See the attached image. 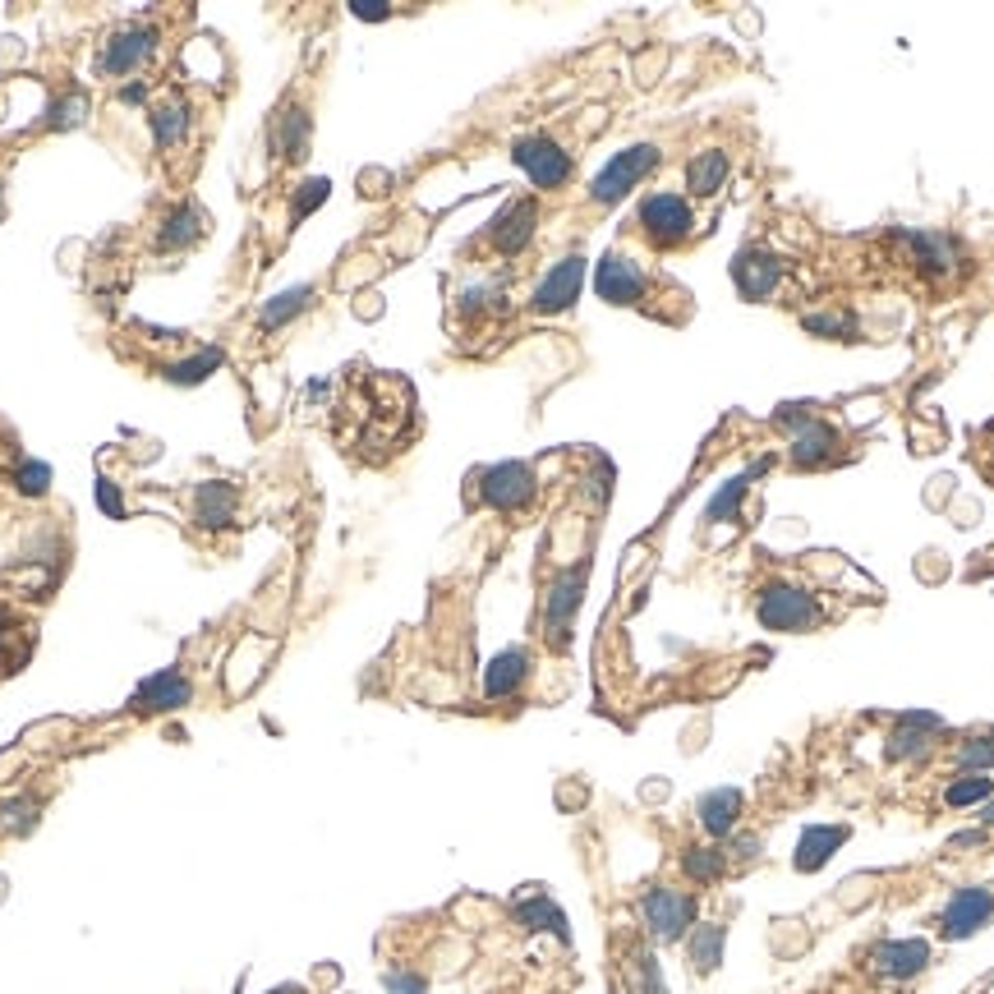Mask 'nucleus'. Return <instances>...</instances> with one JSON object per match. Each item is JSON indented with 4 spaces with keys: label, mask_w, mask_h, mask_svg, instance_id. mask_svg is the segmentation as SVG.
Instances as JSON below:
<instances>
[{
    "label": "nucleus",
    "mask_w": 994,
    "mask_h": 994,
    "mask_svg": "<svg viewBox=\"0 0 994 994\" xmlns=\"http://www.w3.org/2000/svg\"><path fill=\"white\" fill-rule=\"evenodd\" d=\"M981 819H985V825H994V801H990V806L981 810Z\"/></svg>",
    "instance_id": "42"
},
{
    "label": "nucleus",
    "mask_w": 994,
    "mask_h": 994,
    "mask_svg": "<svg viewBox=\"0 0 994 994\" xmlns=\"http://www.w3.org/2000/svg\"><path fill=\"white\" fill-rule=\"evenodd\" d=\"M944 724L935 713H903V724L894 732V741H888V760H907V756H921L925 746H931V737L939 732Z\"/></svg>",
    "instance_id": "20"
},
{
    "label": "nucleus",
    "mask_w": 994,
    "mask_h": 994,
    "mask_svg": "<svg viewBox=\"0 0 994 994\" xmlns=\"http://www.w3.org/2000/svg\"><path fill=\"white\" fill-rule=\"evenodd\" d=\"M724 180H728V152L709 148V152L691 157V166H687V189H691V194L709 198V194L724 189Z\"/></svg>",
    "instance_id": "25"
},
{
    "label": "nucleus",
    "mask_w": 994,
    "mask_h": 994,
    "mask_svg": "<svg viewBox=\"0 0 994 994\" xmlns=\"http://www.w3.org/2000/svg\"><path fill=\"white\" fill-rule=\"evenodd\" d=\"M272 148H277V157H291L299 161L308 152V116L304 111H282L277 120H272Z\"/></svg>",
    "instance_id": "24"
},
{
    "label": "nucleus",
    "mask_w": 994,
    "mask_h": 994,
    "mask_svg": "<svg viewBox=\"0 0 994 994\" xmlns=\"http://www.w3.org/2000/svg\"><path fill=\"white\" fill-rule=\"evenodd\" d=\"M222 364V355L217 351H198L194 360H185V364H170V373L166 378H176V383H203L208 378V373Z\"/></svg>",
    "instance_id": "32"
},
{
    "label": "nucleus",
    "mask_w": 994,
    "mask_h": 994,
    "mask_svg": "<svg viewBox=\"0 0 994 994\" xmlns=\"http://www.w3.org/2000/svg\"><path fill=\"white\" fill-rule=\"evenodd\" d=\"M843 838H847V829H838V825H815V829H806L801 834V843H797V870L801 875H810V870H825L829 866V856L843 847Z\"/></svg>",
    "instance_id": "19"
},
{
    "label": "nucleus",
    "mask_w": 994,
    "mask_h": 994,
    "mask_svg": "<svg viewBox=\"0 0 994 994\" xmlns=\"http://www.w3.org/2000/svg\"><path fill=\"white\" fill-rule=\"evenodd\" d=\"M308 295H314V291H308V286H295V291L277 295V299H272V304L263 308V327H282V323H291V318L299 314V308L308 304Z\"/></svg>",
    "instance_id": "31"
},
{
    "label": "nucleus",
    "mask_w": 994,
    "mask_h": 994,
    "mask_svg": "<svg viewBox=\"0 0 994 994\" xmlns=\"http://www.w3.org/2000/svg\"><path fill=\"white\" fill-rule=\"evenodd\" d=\"M47 479H51V470L32 461V465H23V470H19V489H23V493H32V498H42V493H47Z\"/></svg>",
    "instance_id": "35"
},
{
    "label": "nucleus",
    "mask_w": 994,
    "mask_h": 994,
    "mask_svg": "<svg viewBox=\"0 0 994 994\" xmlns=\"http://www.w3.org/2000/svg\"><path fill=\"white\" fill-rule=\"evenodd\" d=\"M931 963V944L925 939H888L879 948H870V967L879 976H894V981H907L916 972H925Z\"/></svg>",
    "instance_id": "12"
},
{
    "label": "nucleus",
    "mask_w": 994,
    "mask_h": 994,
    "mask_svg": "<svg viewBox=\"0 0 994 994\" xmlns=\"http://www.w3.org/2000/svg\"><path fill=\"white\" fill-rule=\"evenodd\" d=\"M299 189H304V194L295 198V213H299V217H304V213H314V208H318V203L327 198V180H304Z\"/></svg>",
    "instance_id": "36"
},
{
    "label": "nucleus",
    "mask_w": 994,
    "mask_h": 994,
    "mask_svg": "<svg viewBox=\"0 0 994 994\" xmlns=\"http://www.w3.org/2000/svg\"><path fill=\"white\" fill-rule=\"evenodd\" d=\"M360 19H387V6H378V0H355L351 6Z\"/></svg>",
    "instance_id": "41"
},
{
    "label": "nucleus",
    "mask_w": 994,
    "mask_h": 994,
    "mask_svg": "<svg viewBox=\"0 0 994 994\" xmlns=\"http://www.w3.org/2000/svg\"><path fill=\"white\" fill-rule=\"evenodd\" d=\"M691 963L696 972H713L724 963V925H700L691 935Z\"/></svg>",
    "instance_id": "28"
},
{
    "label": "nucleus",
    "mask_w": 994,
    "mask_h": 994,
    "mask_svg": "<svg viewBox=\"0 0 994 994\" xmlns=\"http://www.w3.org/2000/svg\"><path fill=\"white\" fill-rule=\"evenodd\" d=\"M235 506H239V493L230 484H222V479H208V484H198V493H194V521L203 530H226L235 521Z\"/></svg>",
    "instance_id": "16"
},
{
    "label": "nucleus",
    "mask_w": 994,
    "mask_h": 994,
    "mask_svg": "<svg viewBox=\"0 0 994 994\" xmlns=\"http://www.w3.org/2000/svg\"><path fill=\"white\" fill-rule=\"evenodd\" d=\"M957 760H963V769H972V774L994 769V737H976V741H967Z\"/></svg>",
    "instance_id": "34"
},
{
    "label": "nucleus",
    "mask_w": 994,
    "mask_h": 994,
    "mask_svg": "<svg viewBox=\"0 0 994 994\" xmlns=\"http://www.w3.org/2000/svg\"><path fill=\"white\" fill-rule=\"evenodd\" d=\"M741 806H746V797L737 793V787H718V793L700 797V825H705V834H713V838L732 834Z\"/></svg>",
    "instance_id": "21"
},
{
    "label": "nucleus",
    "mask_w": 994,
    "mask_h": 994,
    "mask_svg": "<svg viewBox=\"0 0 994 994\" xmlns=\"http://www.w3.org/2000/svg\"><path fill=\"white\" fill-rule=\"evenodd\" d=\"M511 157H516V166H525V176L539 189H562L571 180V157L548 139V134H525V139H516Z\"/></svg>",
    "instance_id": "4"
},
{
    "label": "nucleus",
    "mask_w": 994,
    "mask_h": 994,
    "mask_svg": "<svg viewBox=\"0 0 994 994\" xmlns=\"http://www.w3.org/2000/svg\"><path fill=\"white\" fill-rule=\"evenodd\" d=\"M152 47H157L152 28H125V32H116V38L107 42V51H101V70H107V75L139 70V65L152 56Z\"/></svg>",
    "instance_id": "13"
},
{
    "label": "nucleus",
    "mask_w": 994,
    "mask_h": 994,
    "mask_svg": "<svg viewBox=\"0 0 994 994\" xmlns=\"http://www.w3.org/2000/svg\"><path fill=\"white\" fill-rule=\"evenodd\" d=\"M534 226H539V203L534 198H511L506 208L498 213L489 239H493L498 254H521L530 239H534Z\"/></svg>",
    "instance_id": "10"
},
{
    "label": "nucleus",
    "mask_w": 994,
    "mask_h": 994,
    "mask_svg": "<svg viewBox=\"0 0 994 994\" xmlns=\"http://www.w3.org/2000/svg\"><path fill=\"white\" fill-rule=\"evenodd\" d=\"M765 470H769V461H756V465H750L746 474L728 479V489L709 502V511H705V525H724V521H732V516H737V506H741V502H746V493H750V479L765 474Z\"/></svg>",
    "instance_id": "23"
},
{
    "label": "nucleus",
    "mask_w": 994,
    "mask_h": 994,
    "mask_svg": "<svg viewBox=\"0 0 994 994\" xmlns=\"http://www.w3.org/2000/svg\"><path fill=\"white\" fill-rule=\"evenodd\" d=\"M0 825H6L10 834H28L32 825H38V801H10L6 810H0Z\"/></svg>",
    "instance_id": "33"
},
{
    "label": "nucleus",
    "mask_w": 994,
    "mask_h": 994,
    "mask_svg": "<svg viewBox=\"0 0 994 994\" xmlns=\"http://www.w3.org/2000/svg\"><path fill=\"white\" fill-rule=\"evenodd\" d=\"M793 461L801 470H815V465H829L838 461V433L825 424V420H806L793 437Z\"/></svg>",
    "instance_id": "17"
},
{
    "label": "nucleus",
    "mask_w": 994,
    "mask_h": 994,
    "mask_svg": "<svg viewBox=\"0 0 994 994\" xmlns=\"http://www.w3.org/2000/svg\"><path fill=\"white\" fill-rule=\"evenodd\" d=\"M732 277H737V286H741L746 299H769L774 286H778V258H769L760 249H746L732 263Z\"/></svg>",
    "instance_id": "18"
},
{
    "label": "nucleus",
    "mask_w": 994,
    "mask_h": 994,
    "mask_svg": "<svg viewBox=\"0 0 994 994\" xmlns=\"http://www.w3.org/2000/svg\"><path fill=\"white\" fill-rule=\"evenodd\" d=\"M580 282H585V258L580 254H567L548 277L539 282V291H534V314H562V308H571L575 304V295H580Z\"/></svg>",
    "instance_id": "9"
},
{
    "label": "nucleus",
    "mask_w": 994,
    "mask_h": 994,
    "mask_svg": "<svg viewBox=\"0 0 994 994\" xmlns=\"http://www.w3.org/2000/svg\"><path fill=\"white\" fill-rule=\"evenodd\" d=\"M756 617L765 631H815L825 622V608L810 590H797V585H769L756 603Z\"/></svg>",
    "instance_id": "1"
},
{
    "label": "nucleus",
    "mask_w": 994,
    "mask_h": 994,
    "mask_svg": "<svg viewBox=\"0 0 994 994\" xmlns=\"http://www.w3.org/2000/svg\"><path fill=\"white\" fill-rule=\"evenodd\" d=\"M580 599H585V562L571 567V571H562L553 580V590H548L543 627H548V640H553V644H567V631H571V617H575Z\"/></svg>",
    "instance_id": "6"
},
{
    "label": "nucleus",
    "mask_w": 994,
    "mask_h": 994,
    "mask_svg": "<svg viewBox=\"0 0 994 994\" xmlns=\"http://www.w3.org/2000/svg\"><path fill=\"white\" fill-rule=\"evenodd\" d=\"M655 166H659V148H655V144H636V148H627V152H617V157H612V161L599 170V176H594L590 198L608 208V203L627 198V194H631V189H636V185H640V180H644Z\"/></svg>",
    "instance_id": "3"
},
{
    "label": "nucleus",
    "mask_w": 994,
    "mask_h": 994,
    "mask_svg": "<svg viewBox=\"0 0 994 994\" xmlns=\"http://www.w3.org/2000/svg\"><path fill=\"white\" fill-rule=\"evenodd\" d=\"M990 797V778L985 774H963V778H953L948 783V793H944V801L953 806V810H963V806H976V801H985Z\"/></svg>",
    "instance_id": "29"
},
{
    "label": "nucleus",
    "mask_w": 994,
    "mask_h": 994,
    "mask_svg": "<svg viewBox=\"0 0 994 994\" xmlns=\"http://www.w3.org/2000/svg\"><path fill=\"white\" fill-rule=\"evenodd\" d=\"M203 230H208L203 208H198V203H180V208L170 213L166 226H161V249H185V245H194Z\"/></svg>",
    "instance_id": "22"
},
{
    "label": "nucleus",
    "mask_w": 994,
    "mask_h": 994,
    "mask_svg": "<svg viewBox=\"0 0 994 994\" xmlns=\"http://www.w3.org/2000/svg\"><path fill=\"white\" fill-rule=\"evenodd\" d=\"M152 129H157V148H176L189 129V107L185 101H166V107H157V116H152Z\"/></svg>",
    "instance_id": "26"
},
{
    "label": "nucleus",
    "mask_w": 994,
    "mask_h": 994,
    "mask_svg": "<svg viewBox=\"0 0 994 994\" xmlns=\"http://www.w3.org/2000/svg\"><path fill=\"white\" fill-rule=\"evenodd\" d=\"M640 235L649 239L655 249H677V245H687L691 239V230H696V217H691V208H687V198H677V194H649L644 203H640Z\"/></svg>",
    "instance_id": "2"
},
{
    "label": "nucleus",
    "mask_w": 994,
    "mask_h": 994,
    "mask_svg": "<svg viewBox=\"0 0 994 994\" xmlns=\"http://www.w3.org/2000/svg\"><path fill=\"white\" fill-rule=\"evenodd\" d=\"M516 921L525 925V931H553V935H562L567 939V916L548 903V898H530V903H521L516 907Z\"/></svg>",
    "instance_id": "27"
},
{
    "label": "nucleus",
    "mask_w": 994,
    "mask_h": 994,
    "mask_svg": "<svg viewBox=\"0 0 994 994\" xmlns=\"http://www.w3.org/2000/svg\"><path fill=\"white\" fill-rule=\"evenodd\" d=\"M681 870H687L696 884H713L718 875H724V852H713V847H691L687 856H681Z\"/></svg>",
    "instance_id": "30"
},
{
    "label": "nucleus",
    "mask_w": 994,
    "mask_h": 994,
    "mask_svg": "<svg viewBox=\"0 0 994 994\" xmlns=\"http://www.w3.org/2000/svg\"><path fill=\"white\" fill-rule=\"evenodd\" d=\"M534 498V470L521 465V461H506V465H493L484 474V502L489 506H502V511H516Z\"/></svg>",
    "instance_id": "11"
},
{
    "label": "nucleus",
    "mask_w": 994,
    "mask_h": 994,
    "mask_svg": "<svg viewBox=\"0 0 994 994\" xmlns=\"http://www.w3.org/2000/svg\"><path fill=\"white\" fill-rule=\"evenodd\" d=\"M194 700V687L185 672H157L148 677L139 691H134V709L144 713H161V709H185Z\"/></svg>",
    "instance_id": "14"
},
{
    "label": "nucleus",
    "mask_w": 994,
    "mask_h": 994,
    "mask_svg": "<svg viewBox=\"0 0 994 994\" xmlns=\"http://www.w3.org/2000/svg\"><path fill=\"white\" fill-rule=\"evenodd\" d=\"M97 502L107 506V516H116V521H125V502H120V493H116V484H107V479H101L97 484Z\"/></svg>",
    "instance_id": "37"
},
{
    "label": "nucleus",
    "mask_w": 994,
    "mask_h": 994,
    "mask_svg": "<svg viewBox=\"0 0 994 994\" xmlns=\"http://www.w3.org/2000/svg\"><path fill=\"white\" fill-rule=\"evenodd\" d=\"M10 640H14V622H10V612L0 608V663H19L23 655H10Z\"/></svg>",
    "instance_id": "38"
},
{
    "label": "nucleus",
    "mask_w": 994,
    "mask_h": 994,
    "mask_svg": "<svg viewBox=\"0 0 994 994\" xmlns=\"http://www.w3.org/2000/svg\"><path fill=\"white\" fill-rule=\"evenodd\" d=\"M525 677H530V649L511 644L484 668V691H489V700H506L525 687Z\"/></svg>",
    "instance_id": "15"
},
{
    "label": "nucleus",
    "mask_w": 994,
    "mask_h": 994,
    "mask_svg": "<svg viewBox=\"0 0 994 994\" xmlns=\"http://www.w3.org/2000/svg\"><path fill=\"white\" fill-rule=\"evenodd\" d=\"M594 286H599V295L608 299V304H644V295H649V277H644V267L640 263H631L627 254H608L603 263H599V277H594Z\"/></svg>",
    "instance_id": "7"
},
{
    "label": "nucleus",
    "mask_w": 994,
    "mask_h": 994,
    "mask_svg": "<svg viewBox=\"0 0 994 994\" xmlns=\"http://www.w3.org/2000/svg\"><path fill=\"white\" fill-rule=\"evenodd\" d=\"M990 916H994V894H990V888H957V894L948 898V907H944V916H939V925H944L948 939H972L976 931H985V925H990Z\"/></svg>",
    "instance_id": "8"
},
{
    "label": "nucleus",
    "mask_w": 994,
    "mask_h": 994,
    "mask_svg": "<svg viewBox=\"0 0 994 994\" xmlns=\"http://www.w3.org/2000/svg\"><path fill=\"white\" fill-rule=\"evenodd\" d=\"M981 465H985V474L994 479V420H990L985 433H981Z\"/></svg>",
    "instance_id": "40"
},
{
    "label": "nucleus",
    "mask_w": 994,
    "mask_h": 994,
    "mask_svg": "<svg viewBox=\"0 0 994 994\" xmlns=\"http://www.w3.org/2000/svg\"><path fill=\"white\" fill-rule=\"evenodd\" d=\"M640 912H644V925L655 931L659 939H681L696 925V903L681 894V888H649L644 894V903H640Z\"/></svg>",
    "instance_id": "5"
},
{
    "label": "nucleus",
    "mask_w": 994,
    "mask_h": 994,
    "mask_svg": "<svg viewBox=\"0 0 994 994\" xmlns=\"http://www.w3.org/2000/svg\"><path fill=\"white\" fill-rule=\"evenodd\" d=\"M387 990H392V994H424V981L396 972V976H387Z\"/></svg>",
    "instance_id": "39"
}]
</instances>
